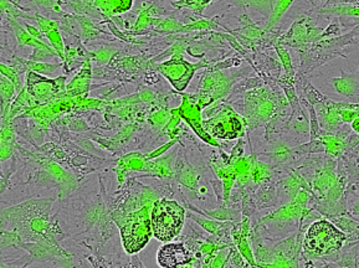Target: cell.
I'll return each mask as SVG.
<instances>
[{
  "label": "cell",
  "instance_id": "10",
  "mask_svg": "<svg viewBox=\"0 0 359 268\" xmlns=\"http://www.w3.org/2000/svg\"><path fill=\"white\" fill-rule=\"evenodd\" d=\"M341 35V22H333L320 35V38H334Z\"/></svg>",
  "mask_w": 359,
  "mask_h": 268
},
{
  "label": "cell",
  "instance_id": "7",
  "mask_svg": "<svg viewBox=\"0 0 359 268\" xmlns=\"http://www.w3.org/2000/svg\"><path fill=\"white\" fill-rule=\"evenodd\" d=\"M328 219H330V221H332L333 224L336 225L339 230L343 231L346 234V236H347L346 242L359 241L358 219L351 216L349 213L338 215V216H331Z\"/></svg>",
  "mask_w": 359,
  "mask_h": 268
},
{
  "label": "cell",
  "instance_id": "4",
  "mask_svg": "<svg viewBox=\"0 0 359 268\" xmlns=\"http://www.w3.org/2000/svg\"><path fill=\"white\" fill-rule=\"evenodd\" d=\"M191 261V252L183 244H167L158 252V263L162 267H180Z\"/></svg>",
  "mask_w": 359,
  "mask_h": 268
},
{
  "label": "cell",
  "instance_id": "6",
  "mask_svg": "<svg viewBox=\"0 0 359 268\" xmlns=\"http://www.w3.org/2000/svg\"><path fill=\"white\" fill-rule=\"evenodd\" d=\"M332 83L336 92L359 104V70L353 73L341 71V77L332 78Z\"/></svg>",
  "mask_w": 359,
  "mask_h": 268
},
{
  "label": "cell",
  "instance_id": "3",
  "mask_svg": "<svg viewBox=\"0 0 359 268\" xmlns=\"http://www.w3.org/2000/svg\"><path fill=\"white\" fill-rule=\"evenodd\" d=\"M122 236L126 250L130 253L140 251L147 244L151 236V224L148 221L146 209H142L141 211L132 215L130 223L122 229Z\"/></svg>",
  "mask_w": 359,
  "mask_h": 268
},
{
  "label": "cell",
  "instance_id": "2",
  "mask_svg": "<svg viewBox=\"0 0 359 268\" xmlns=\"http://www.w3.org/2000/svg\"><path fill=\"white\" fill-rule=\"evenodd\" d=\"M184 224V209L172 200H158L151 213V227L158 240H173Z\"/></svg>",
  "mask_w": 359,
  "mask_h": 268
},
{
  "label": "cell",
  "instance_id": "11",
  "mask_svg": "<svg viewBox=\"0 0 359 268\" xmlns=\"http://www.w3.org/2000/svg\"><path fill=\"white\" fill-rule=\"evenodd\" d=\"M311 115V126H312V138H315L317 134H318V132H320V127H318V120H317V115H316V112L313 108H311L310 111Z\"/></svg>",
  "mask_w": 359,
  "mask_h": 268
},
{
  "label": "cell",
  "instance_id": "5",
  "mask_svg": "<svg viewBox=\"0 0 359 268\" xmlns=\"http://www.w3.org/2000/svg\"><path fill=\"white\" fill-rule=\"evenodd\" d=\"M317 106V113L320 115L323 129L328 133H336L343 125L337 102L326 99Z\"/></svg>",
  "mask_w": 359,
  "mask_h": 268
},
{
  "label": "cell",
  "instance_id": "8",
  "mask_svg": "<svg viewBox=\"0 0 359 268\" xmlns=\"http://www.w3.org/2000/svg\"><path fill=\"white\" fill-rule=\"evenodd\" d=\"M320 141L325 146V152L328 157L338 159L342 157V154L346 152V141L341 137H338L336 133H328L322 134Z\"/></svg>",
  "mask_w": 359,
  "mask_h": 268
},
{
  "label": "cell",
  "instance_id": "13",
  "mask_svg": "<svg viewBox=\"0 0 359 268\" xmlns=\"http://www.w3.org/2000/svg\"><path fill=\"white\" fill-rule=\"evenodd\" d=\"M351 128H352V131L359 134V115L351 123Z\"/></svg>",
  "mask_w": 359,
  "mask_h": 268
},
{
  "label": "cell",
  "instance_id": "1",
  "mask_svg": "<svg viewBox=\"0 0 359 268\" xmlns=\"http://www.w3.org/2000/svg\"><path fill=\"white\" fill-rule=\"evenodd\" d=\"M346 240V234L332 221L317 220L306 231L304 253L309 260H326L327 262L336 263Z\"/></svg>",
  "mask_w": 359,
  "mask_h": 268
},
{
  "label": "cell",
  "instance_id": "12",
  "mask_svg": "<svg viewBox=\"0 0 359 268\" xmlns=\"http://www.w3.org/2000/svg\"><path fill=\"white\" fill-rule=\"evenodd\" d=\"M348 213L351 216L359 220V197L354 200L352 206L348 209Z\"/></svg>",
  "mask_w": 359,
  "mask_h": 268
},
{
  "label": "cell",
  "instance_id": "9",
  "mask_svg": "<svg viewBox=\"0 0 359 268\" xmlns=\"http://www.w3.org/2000/svg\"><path fill=\"white\" fill-rule=\"evenodd\" d=\"M321 13L339 17H359V4H338L327 8Z\"/></svg>",
  "mask_w": 359,
  "mask_h": 268
}]
</instances>
